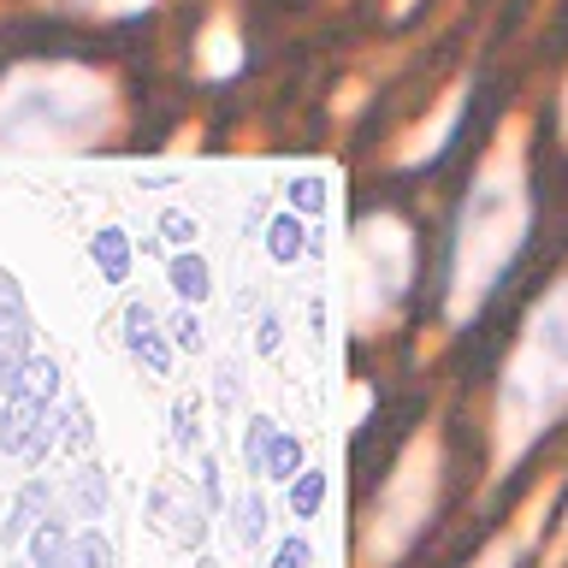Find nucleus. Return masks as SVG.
Wrapping results in <instances>:
<instances>
[{"label": "nucleus", "mask_w": 568, "mask_h": 568, "mask_svg": "<svg viewBox=\"0 0 568 568\" xmlns=\"http://www.w3.org/2000/svg\"><path fill=\"white\" fill-rule=\"evenodd\" d=\"M527 237H532V124L521 113H509L450 220L444 314L474 320L486 308L491 291L509 278V266L521 261Z\"/></svg>", "instance_id": "nucleus-1"}, {"label": "nucleus", "mask_w": 568, "mask_h": 568, "mask_svg": "<svg viewBox=\"0 0 568 568\" xmlns=\"http://www.w3.org/2000/svg\"><path fill=\"white\" fill-rule=\"evenodd\" d=\"M113 131V83L89 65H18L0 83V149H95Z\"/></svg>", "instance_id": "nucleus-2"}, {"label": "nucleus", "mask_w": 568, "mask_h": 568, "mask_svg": "<svg viewBox=\"0 0 568 568\" xmlns=\"http://www.w3.org/2000/svg\"><path fill=\"white\" fill-rule=\"evenodd\" d=\"M562 408H568V266L532 302L527 326L504 362V379H497V444H504V456L527 450Z\"/></svg>", "instance_id": "nucleus-3"}, {"label": "nucleus", "mask_w": 568, "mask_h": 568, "mask_svg": "<svg viewBox=\"0 0 568 568\" xmlns=\"http://www.w3.org/2000/svg\"><path fill=\"white\" fill-rule=\"evenodd\" d=\"M415 284V231L397 213H367L355 225V302H362V326L373 314H390Z\"/></svg>", "instance_id": "nucleus-4"}, {"label": "nucleus", "mask_w": 568, "mask_h": 568, "mask_svg": "<svg viewBox=\"0 0 568 568\" xmlns=\"http://www.w3.org/2000/svg\"><path fill=\"white\" fill-rule=\"evenodd\" d=\"M53 390H60V367H53V362H30L24 373H18V385L0 397V450H7V456L42 462L53 450V420H48Z\"/></svg>", "instance_id": "nucleus-5"}, {"label": "nucleus", "mask_w": 568, "mask_h": 568, "mask_svg": "<svg viewBox=\"0 0 568 568\" xmlns=\"http://www.w3.org/2000/svg\"><path fill=\"white\" fill-rule=\"evenodd\" d=\"M24 367H30V314L18 296H7L0 302V397L18 385Z\"/></svg>", "instance_id": "nucleus-6"}, {"label": "nucleus", "mask_w": 568, "mask_h": 568, "mask_svg": "<svg viewBox=\"0 0 568 568\" xmlns=\"http://www.w3.org/2000/svg\"><path fill=\"white\" fill-rule=\"evenodd\" d=\"M462 95H468V83H456L450 95H444L438 119H433V124H420V136L403 149V160H426V154H438V149H444V136H450V131H456V119H462Z\"/></svg>", "instance_id": "nucleus-7"}, {"label": "nucleus", "mask_w": 568, "mask_h": 568, "mask_svg": "<svg viewBox=\"0 0 568 568\" xmlns=\"http://www.w3.org/2000/svg\"><path fill=\"white\" fill-rule=\"evenodd\" d=\"M124 326H131V349L142 355V362H149L154 373H172V349L160 344V332H154V308H131Z\"/></svg>", "instance_id": "nucleus-8"}, {"label": "nucleus", "mask_w": 568, "mask_h": 568, "mask_svg": "<svg viewBox=\"0 0 568 568\" xmlns=\"http://www.w3.org/2000/svg\"><path fill=\"white\" fill-rule=\"evenodd\" d=\"M30 562L36 568H71V532H65V521H36V532H30Z\"/></svg>", "instance_id": "nucleus-9"}, {"label": "nucleus", "mask_w": 568, "mask_h": 568, "mask_svg": "<svg viewBox=\"0 0 568 568\" xmlns=\"http://www.w3.org/2000/svg\"><path fill=\"white\" fill-rule=\"evenodd\" d=\"M42 509H48V486H42V479H30V486L18 491V504H12V515H7V527H0V545H18L24 532H36Z\"/></svg>", "instance_id": "nucleus-10"}, {"label": "nucleus", "mask_w": 568, "mask_h": 568, "mask_svg": "<svg viewBox=\"0 0 568 568\" xmlns=\"http://www.w3.org/2000/svg\"><path fill=\"white\" fill-rule=\"evenodd\" d=\"M302 468V438H291V433H266V450H261V474L266 479H291Z\"/></svg>", "instance_id": "nucleus-11"}, {"label": "nucleus", "mask_w": 568, "mask_h": 568, "mask_svg": "<svg viewBox=\"0 0 568 568\" xmlns=\"http://www.w3.org/2000/svg\"><path fill=\"white\" fill-rule=\"evenodd\" d=\"M243 60V48H237V36H231L225 24H213L202 36V71H213V78H225V71H237Z\"/></svg>", "instance_id": "nucleus-12"}, {"label": "nucleus", "mask_w": 568, "mask_h": 568, "mask_svg": "<svg viewBox=\"0 0 568 568\" xmlns=\"http://www.w3.org/2000/svg\"><path fill=\"white\" fill-rule=\"evenodd\" d=\"M154 509H160V515H172V539H184V545H202V532H207V527H202V509H195V504L184 509L172 491H160V497H154Z\"/></svg>", "instance_id": "nucleus-13"}, {"label": "nucleus", "mask_w": 568, "mask_h": 568, "mask_svg": "<svg viewBox=\"0 0 568 568\" xmlns=\"http://www.w3.org/2000/svg\"><path fill=\"white\" fill-rule=\"evenodd\" d=\"M71 568H113V545H106L101 527H89L71 539Z\"/></svg>", "instance_id": "nucleus-14"}, {"label": "nucleus", "mask_w": 568, "mask_h": 568, "mask_svg": "<svg viewBox=\"0 0 568 568\" xmlns=\"http://www.w3.org/2000/svg\"><path fill=\"white\" fill-rule=\"evenodd\" d=\"M172 284H178V296H184V302H202L207 296V261L202 255H178L172 261Z\"/></svg>", "instance_id": "nucleus-15"}, {"label": "nucleus", "mask_w": 568, "mask_h": 568, "mask_svg": "<svg viewBox=\"0 0 568 568\" xmlns=\"http://www.w3.org/2000/svg\"><path fill=\"white\" fill-rule=\"evenodd\" d=\"M78 509L89 515V521H95V515L106 509V479H101L95 462H83V468H78Z\"/></svg>", "instance_id": "nucleus-16"}, {"label": "nucleus", "mask_w": 568, "mask_h": 568, "mask_svg": "<svg viewBox=\"0 0 568 568\" xmlns=\"http://www.w3.org/2000/svg\"><path fill=\"white\" fill-rule=\"evenodd\" d=\"M95 261H101V273L106 278H124V261H131V248H124V231H101L95 237Z\"/></svg>", "instance_id": "nucleus-17"}, {"label": "nucleus", "mask_w": 568, "mask_h": 568, "mask_svg": "<svg viewBox=\"0 0 568 568\" xmlns=\"http://www.w3.org/2000/svg\"><path fill=\"white\" fill-rule=\"evenodd\" d=\"M320 497H326V474L308 468V474H302L296 486H291V509H296V515H314V509H320Z\"/></svg>", "instance_id": "nucleus-18"}, {"label": "nucleus", "mask_w": 568, "mask_h": 568, "mask_svg": "<svg viewBox=\"0 0 568 568\" xmlns=\"http://www.w3.org/2000/svg\"><path fill=\"white\" fill-rule=\"evenodd\" d=\"M266 248H273V261H296L302 255V225L296 220H273V237H266Z\"/></svg>", "instance_id": "nucleus-19"}, {"label": "nucleus", "mask_w": 568, "mask_h": 568, "mask_svg": "<svg viewBox=\"0 0 568 568\" xmlns=\"http://www.w3.org/2000/svg\"><path fill=\"white\" fill-rule=\"evenodd\" d=\"M261 532H266V504H261L255 491H248L243 504H237V539H243V545H255Z\"/></svg>", "instance_id": "nucleus-20"}, {"label": "nucleus", "mask_w": 568, "mask_h": 568, "mask_svg": "<svg viewBox=\"0 0 568 568\" xmlns=\"http://www.w3.org/2000/svg\"><path fill=\"white\" fill-rule=\"evenodd\" d=\"M308 562H314L308 539H284V545L273 550V562H266V568H308Z\"/></svg>", "instance_id": "nucleus-21"}, {"label": "nucleus", "mask_w": 568, "mask_h": 568, "mask_svg": "<svg viewBox=\"0 0 568 568\" xmlns=\"http://www.w3.org/2000/svg\"><path fill=\"white\" fill-rule=\"evenodd\" d=\"M160 231H166L172 243H190L195 237V220H184V213H160Z\"/></svg>", "instance_id": "nucleus-22"}, {"label": "nucleus", "mask_w": 568, "mask_h": 568, "mask_svg": "<svg viewBox=\"0 0 568 568\" xmlns=\"http://www.w3.org/2000/svg\"><path fill=\"white\" fill-rule=\"evenodd\" d=\"M172 337H178L184 349H202V326H195L190 314H178V320H172Z\"/></svg>", "instance_id": "nucleus-23"}, {"label": "nucleus", "mask_w": 568, "mask_h": 568, "mask_svg": "<svg viewBox=\"0 0 568 568\" xmlns=\"http://www.w3.org/2000/svg\"><path fill=\"white\" fill-rule=\"evenodd\" d=\"M78 7H95V12H136V7H154V0H78Z\"/></svg>", "instance_id": "nucleus-24"}, {"label": "nucleus", "mask_w": 568, "mask_h": 568, "mask_svg": "<svg viewBox=\"0 0 568 568\" xmlns=\"http://www.w3.org/2000/svg\"><path fill=\"white\" fill-rule=\"evenodd\" d=\"M172 420H178V444H195V415H190V403H178Z\"/></svg>", "instance_id": "nucleus-25"}, {"label": "nucleus", "mask_w": 568, "mask_h": 568, "mask_svg": "<svg viewBox=\"0 0 568 568\" xmlns=\"http://www.w3.org/2000/svg\"><path fill=\"white\" fill-rule=\"evenodd\" d=\"M296 207H320V184H314V178H296Z\"/></svg>", "instance_id": "nucleus-26"}, {"label": "nucleus", "mask_w": 568, "mask_h": 568, "mask_svg": "<svg viewBox=\"0 0 568 568\" xmlns=\"http://www.w3.org/2000/svg\"><path fill=\"white\" fill-rule=\"evenodd\" d=\"M273 344H278V320L266 314V320H261V349H273Z\"/></svg>", "instance_id": "nucleus-27"}]
</instances>
